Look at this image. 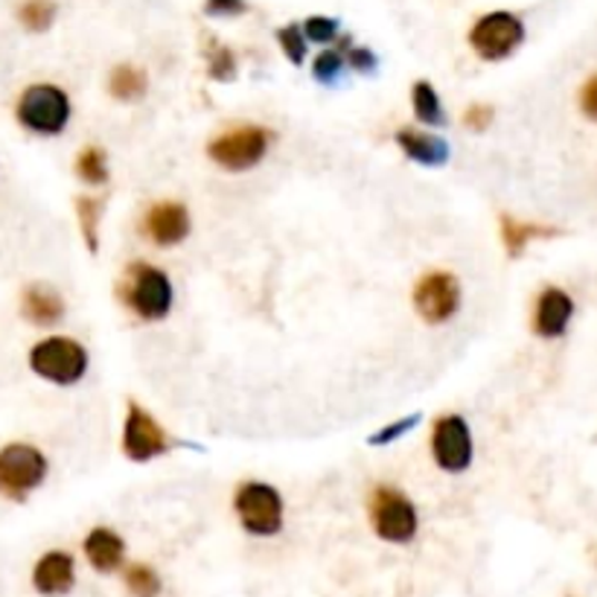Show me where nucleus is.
I'll list each match as a JSON object with an SVG mask.
<instances>
[{"label": "nucleus", "mask_w": 597, "mask_h": 597, "mask_svg": "<svg viewBox=\"0 0 597 597\" xmlns=\"http://www.w3.org/2000/svg\"><path fill=\"white\" fill-rule=\"evenodd\" d=\"M172 449V437L138 402H129L123 422V455L131 464H149Z\"/></svg>", "instance_id": "10"}, {"label": "nucleus", "mask_w": 597, "mask_h": 597, "mask_svg": "<svg viewBox=\"0 0 597 597\" xmlns=\"http://www.w3.org/2000/svg\"><path fill=\"white\" fill-rule=\"evenodd\" d=\"M492 117H496V108L487 106V102H472L467 108V115H464V126L475 135H484V131L490 129Z\"/></svg>", "instance_id": "29"}, {"label": "nucleus", "mask_w": 597, "mask_h": 597, "mask_svg": "<svg viewBox=\"0 0 597 597\" xmlns=\"http://www.w3.org/2000/svg\"><path fill=\"white\" fill-rule=\"evenodd\" d=\"M82 551L93 566V571H100V575H115L126 563L123 536L111 528H102V525L84 536Z\"/></svg>", "instance_id": "15"}, {"label": "nucleus", "mask_w": 597, "mask_h": 597, "mask_svg": "<svg viewBox=\"0 0 597 597\" xmlns=\"http://www.w3.org/2000/svg\"><path fill=\"white\" fill-rule=\"evenodd\" d=\"M394 140H397V146L402 149L408 161L422 163V167H444L449 161V152H452L444 138H437L431 131L411 129V126L399 129Z\"/></svg>", "instance_id": "16"}, {"label": "nucleus", "mask_w": 597, "mask_h": 597, "mask_svg": "<svg viewBox=\"0 0 597 597\" xmlns=\"http://www.w3.org/2000/svg\"><path fill=\"white\" fill-rule=\"evenodd\" d=\"M210 77L219 79V82H228V79L237 77V59L230 50H216L213 59H210Z\"/></svg>", "instance_id": "30"}, {"label": "nucleus", "mask_w": 597, "mask_h": 597, "mask_svg": "<svg viewBox=\"0 0 597 597\" xmlns=\"http://www.w3.org/2000/svg\"><path fill=\"white\" fill-rule=\"evenodd\" d=\"M192 230V219L187 205L181 201H155L143 216L146 239L158 248L181 246Z\"/></svg>", "instance_id": "12"}, {"label": "nucleus", "mask_w": 597, "mask_h": 597, "mask_svg": "<svg viewBox=\"0 0 597 597\" xmlns=\"http://www.w3.org/2000/svg\"><path fill=\"white\" fill-rule=\"evenodd\" d=\"M123 583L131 597H158L163 589L158 571L152 566H146V563H135V566L126 568Z\"/></svg>", "instance_id": "23"}, {"label": "nucleus", "mask_w": 597, "mask_h": 597, "mask_svg": "<svg viewBox=\"0 0 597 597\" xmlns=\"http://www.w3.org/2000/svg\"><path fill=\"white\" fill-rule=\"evenodd\" d=\"M277 41H280L286 59L291 64H304V59H307V39H304V30H300L298 23H289L283 30H277Z\"/></svg>", "instance_id": "25"}, {"label": "nucleus", "mask_w": 597, "mask_h": 597, "mask_svg": "<svg viewBox=\"0 0 597 597\" xmlns=\"http://www.w3.org/2000/svg\"><path fill=\"white\" fill-rule=\"evenodd\" d=\"M411 106H414V115H417V120H420L422 126H444L446 123L444 102H440V97H437L435 84L426 82V79L414 82Z\"/></svg>", "instance_id": "22"}, {"label": "nucleus", "mask_w": 597, "mask_h": 597, "mask_svg": "<svg viewBox=\"0 0 597 597\" xmlns=\"http://www.w3.org/2000/svg\"><path fill=\"white\" fill-rule=\"evenodd\" d=\"M575 318V300L571 295L557 286H548L539 291L534 307V332L539 338H559L566 336L568 324Z\"/></svg>", "instance_id": "13"}, {"label": "nucleus", "mask_w": 597, "mask_h": 597, "mask_svg": "<svg viewBox=\"0 0 597 597\" xmlns=\"http://www.w3.org/2000/svg\"><path fill=\"white\" fill-rule=\"evenodd\" d=\"M18 18L30 32H44L56 21V3L53 0H27L18 9Z\"/></svg>", "instance_id": "24"}, {"label": "nucleus", "mask_w": 597, "mask_h": 597, "mask_svg": "<svg viewBox=\"0 0 597 597\" xmlns=\"http://www.w3.org/2000/svg\"><path fill=\"white\" fill-rule=\"evenodd\" d=\"M77 178L88 187H106L111 172H108V155L102 146H84L82 152L77 155Z\"/></svg>", "instance_id": "21"}, {"label": "nucleus", "mask_w": 597, "mask_h": 597, "mask_svg": "<svg viewBox=\"0 0 597 597\" xmlns=\"http://www.w3.org/2000/svg\"><path fill=\"white\" fill-rule=\"evenodd\" d=\"M525 41V23L514 12H490L475 21L469 30V44L484 62H501Z\"/></svg>", "instance_id": "9"}, {"label": "nucleus", "mask_w": 597, "mask_h": 597, "mask_svg": "<svg viewBox=\"0 0 597 597\" xmlns=\"http://www.w3.org/2000/svg\"><path fill=\"white\" fill-rule=\"evenodd\" d=\"M345 70V56L336 53V50H324L318 59H315L312 64V73L315 79L321 84H332L338 79V73Z\"/></svg>", "instance_id": "27"}, {"label": "nucleus", "mask_w": 597, "mask_h": 597, "mask_svg": "<svg viewBox=\"0 0 597 597\" xmlns=\"http://www.w3.org/2000/svg\"><path fill=\"white\" fill-rule=\"evenodd\" d=\"M431 458L444 472H467L472 467V429L460 414H444L431 426Z\"/></svg>", "instance_id": "8"}, {"label": "nucleus", "mask_w": 597, "mask_h": 597, "mask_svg": "<svg viewBox=\"0 0 597 597\" xmlns=\"http://www.w3.org/2000/svg\"><path fill=\"white\" fill-rule=\"evenodd\" d=\"M27 361H30L32 374L41 376L44 382L59 385V388L82 382L88 374V350L70 336L41 338L30 347Z\"/></svg>", "instance_id": "3"}, {"label": "nucleus", "mask_w": 597, "mask_h": 597, "mask_svg": "<svg viewBox=\"0 0 597 597\" xmlns=\"http://www.w3.org/2000/svg\"><path fill=\"white\" fill-rule=\"evenodd\" d=\"M347 64L359 70V73H370V70H376L379 59H376V56L370 53V50L352 47V50H347Z\"/></svg>", "instance_id": "33"}, {"label": "nucleus", "mask_w": 597, "mask_h": 597, "mask_svg": "<svg viewBox=\"0 0 597 597\" xmlns=\"http://www.w3.org/2000/svg\"><path fill=\"white\" fill-rule=\"evenodd\" d=\"M117 291L140 321H163L176 304V289L169 275L149 262H131Z\"/></svg>", "instance_id": "1"}, {"label": "nucleus", "mask_w": 597, "mask_h": 597, "mask_svg": "<svg viewBox=\"0 0 597 597\" xmlns=\"http://www.w3.org/2000/svg\"><path fill=\"white\" fill-rule=\"evenodd\" d=\"M205 9H207V16L237 18V16H246L248 3L246 0H207Z\"/></svg>", "instance_id": "31"}, {"label": "nucleus", "mask_w": 597, "mask_h": 597, "mask_svg": "<svg viewBox=\"0 0 597 597\" xmlns=\"http://www.w3.org/2000/svg\"><path fill=\"white\" fill-rule=\"evenodd\" d=\"M233 514L251 536H277L283 530V496L266 481H242L233 492Z\"/></svg>", "instance_id": "6"}, {"label": "nucleus", "mask_w": 597, "mask_h": 597, "mask_svg": "<svg viewBox=\"0 0 597 597\" xmlns=\"http://www.w3.org/2000/svg\"><path fill=\"white\" fill-rule=\"evenodd\" d=\"M77 586V559L68 551H47L32 566V589L44 597H62Z\"/></svg>", "instance_id": "14"}, {"label": "nucleus", "mask_w": 597, "mask_h": 597, "mask_svg": "<svg viewBox=\"0 0 597 597\" xmlns=\"http://www.w3.org/2000/svg\"><path fill=\"white\" fill-rule=\"evenodd\" d=\"M420 422V414H408V417H402V420H394L388 422V426H382V429L376 431V435L368 437L370 446H388V444H397V440H402V437L408 435V431L414 429Z\"/></svg>", "instance_id": "26"}, {"label": "nucleus", "mask_w": 597, "mask_h": 597, "mask_svg": "<svg viewBox=\"0 0 597 597\" xmlns=\"http://www.w3.org/2000/svg\"><path fill=\"white\" fill-rule=\"evenodd\" d=\"M108 91H111V97L120 102L143 100L146 91H149V77H146L143 68L120 64V68L111 70V77H108Z\"/></svg>", "instance_id": "19"}, {"label": "nucleus", "mask_w": 597, "mask_h": 597, "mask_svg": "<svg viewBox=\"0 0 597 597\" xmlns=\"http://www.w3.org/2000/svg\"><path fill=\"white\" fill-rule=\"evenodd\" d=\"M73 106L70 97L59 84L39 82L23 88V93L16 102V120L23 131L39 135V138H56L62 135L70 123Z\"/></svg>", "instance_id": "2"}, {"label": "nucleus", "mask_w": 597, "mask_h": 597, "mask_svg": "<svg viewBox=\"0 0 597 597\" xmlns=\"http://www.w3.org/2000/svg\"><path fill=\"white\" fill-rule=\"evenodd\" d=\"M338 36V21L327 16H312L304 23V39L318 41V44H330Z\"/></svg>", "instance_id": "28"}, {"label": "nucleus", "mask_w": 597, "mask_h": 597, "mask_svg": "<svg viewBox=\"0 0 597 597\" xmlns=\"http://www.w3.org/2000/svg\"><path fill=\"white\" fill-rule=\"evenodd\" d=\"M368 514L376 536L385 539V543H411L414 536H417V528H420V516H417V507H414L411 498L399 487H388V484H379L370 492Z\"/></svg>", "instance_id": "7"}, {"label": "nucleus", "mask_w": 597, "mask_h": 597, "mask_svg": "<svg viewBox=\"0 0 597 597\" xmlns=\"http://www.w3.org/2000/svg\"><path fill=\"white\" fill-rule=\"evenodd\" d=\"M414 309L426 324L452 321L460 309V283L452 271H429L414 286Z\"/></svg>", "instance_id": "11"}, {"label": "nucleus", "mask_w": 597, "mask_h": 597, "mask_svg": "<svg viewBox=\"0 0 597 597\" xmlns=\"http://www.w3.org/2000/svg\"><path fill=\"white\" fill-rule=\"evenodd\" d=\"M102 210H106V199L100 196H77V219L79 230H82V239L88 251H100V219Z\"/></svg>", "instance_id": "20"}, {"label": "nucleus", "mask_w": 597, "mask_h": 597, "mask_svg": "<svg viewBox=\"0 0 597 597\" xmlns=\"http://www.w3.org/2000/svg\"><path fill=\"white\" fill-rule=\"evenodd\" d=\"M50 464L39 446L7 444L0 449V496L9 501H27L47 481Z\"/></svg>", "instance_id": "4"}, {"label": "nucleus", "mask_w": 597, "mask_h": 597, "mask_svg": "<svg viewBox=\"0 0 597 597\" xmlns=\"http://www.w3.org/2000/svg\"><path fill=\"white\" fill-rule=\"evenodd\" d=\"M271 140H275V135L266 126H233V129L216 135L207 143V158L219 169H228V172H246V169L262 163V158L271 149Z\"/></svg>", "instance_id": "5"}, {"label": "nucleus", "mask_w": 597, "mask_h": 597, "mask_svg": "<svg viewBox=\"0 0 597 597\" xmlns=\"http://www.w3.org/2000/svg\"><path fill=\"white\" fill-rule=\"evenodd\" d=\"M580 111L589 117L591 123H597V73L586 79V84L580 88Z\"/></svg>", "instance_id": "32"}, {"label": "nucleus", "mask_w": 597, "mask_h": 597, "mask_svg": "<svg viewBox=\"0 0 597 597\" xmlns=\"http://www.w3.org/2000/svg\"><path fill=\"white\" fill-rule=\"evenodd\" d=\"M498 225H501V242H505L510 257H521V251H525L534 239L559 237V228H548V225H536V222H519L514 216H501Z\"/></svg>", "instance_id": "18"}, {"label": "nucleus", "mask_w": 597, "mask_h": 597, "mask_svg": "<svg viewBox=\"0 0 597 597\" xmlns=\"http://www.w3.org/2000/svg\"><path fill=\"white\" fill-rule=\"evenodd\" d=\"M21 315L32 327H56L64 318L62 295L47 283H32L21 295Z\"/></svg>", "instance_id": "17"}]
</instances>
